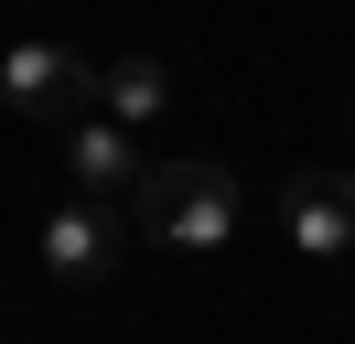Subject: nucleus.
Listing matches in <instances>:
<instances>
[{"label": "nucleus", "instance_id": "nucleus-1", "mask_svg": "<svg viewBox=\"0 0 355 344\" xmlns=\"http://www.w3.org/2000/svg\"><path fill=\"white\" fill-rule=\"evenodd\" d=\"M237 215H248V194H237L226 162H151L140 194H130V226L162 237V248H226Z\"/></svg>", "mask_w": 355, "mask_h": 344}, {"label": "nucleus", "instance_id": "nucleus-2", "mask_svg": "<svg viewBox=\"0 0 355 344\" xmlns=\"http://www.w3.org/2000/svg\"><path fill=\"white\" fill-rule=\"evenodd\" d=\"M0 108H11V119H33V129H87L97 64L65 54V43H11V54H0Z\"/></svg>", "mask_w": 355, "mask_h": 344}, {"label": "nucleus", "instance_id": "nucleus-3", "mask_svg": "<svg viewBox=\"0 0 355 344\" xmlns=\"http://www.w3.org/2000/svg\"><path fill=\"white\" fill-rule=\"evenodd\" d=\"M280 237L302 258H355V172H291L280 183Z\"/></svg>", "mask_w": 355, "mask_h": 344}, {"label": "nucleus", "instance_id": "nucleus-4", "mask_svg": "<svg viewBox=\"0 0 355 344\" xmlns=\"http://www.w3.org/2000/svg\"><path fill=\"white\" fill-rule=\"evenodd\" d=\"M44 269L65 280V291H97V280L119 269V205H87V194H65V205L44 215Z\"/></svg>", "mask_w": 355, "mask_h": 344}, {"label": "nucleus", "instance_id": "nucleus-5", "mask_svg": "<svg viewBox=\"0 0 355 344\" xmlns=\"http://www.w3.org/2000/svg\"><path fill=\"white\" fill-rule=\"evenodd\" d=\"M65 172H76V194H87V205H130L151 162L130 150V129H119V119H87V129H65Z\"/></svg>", "mask_w": 355, "mask_h": 344}, {"label": "nucleus", "instance_id": "nucleus-6", "mask_svg": "<svg viewBox=\"0 0 355 344\" xmlns=\"http://www.w3.org/2000/svg\"><path fill=\"white\" fill-rule=\"evenodd\" d=\"M162 108H173V76H162L151 54H119V64H97V119H162Z\"/></svg>", "mask_w": 355, "mask_h": 344}]
</instances>
